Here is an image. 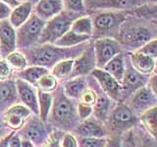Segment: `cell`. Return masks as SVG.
<instances>
[{
  "label": "cell",
  "instance_id": "obj_41",
  "mask_svg": "<svg viewBox=\"0 0 157 147\" xmlns=\"http://www.w3.org/2000/svg\"><path fill=\"white\" fill-rule=\"evenodd\" d=\"M13 77V70L5 59H0V81H7Z\"/></svg>",
  "mask_w": 157,
  "mask_h": 147
},
{
  "label": "cell",
  "instance_id": "obj_12",
  "mask_svg": "<svg viewBox=\"0 0 157 147\" xmlns=\"http://www.w3.org/2000/svg\"><path fill=\"white\" fill-rule=\"evenodd\" d=\"M90 76L96 81L97 85L105 94L114 102L122 101V86L116 78L113 77L103 69L95 68Z\"/></svg>",
  "mask_w": 157,
  "mask_h": 147
},
{
  "label": "cell",
  "instance_id": "obj_20",
  "mask_svg": "<svg viewBox=\"0 0 157 147\" xmlns=\"http://www.w3.org/2000/svg\"><path fill=\"white\" fill-rule=\"evenodd\" d=\"M64 10L63 0H39L33 12L44 21H48Z\"/></svg>",
  "mask_w": 157,
  "mask_h": 147
},
{
  "label": "cell",
  "instance_id": "obj_52",
  "mask_svg": "<svg viewBox=\"0 0 157 147\" xmlns=\"http://www.w3.org/2000/svg\"><path fill=\"white\" fill-rule=\"evenodd\" d=\"M153 73H157V58L154 60V72Z\"/></svg>",
  "mask_w": 157,
  "mask_h": 147
},
{
  "label": "cell",
  "instance_id": "obj_24",
  "mask_svg": "<svg viewBox=\"0 0 157 147\" xmlns=\"http://www.w3.org/2000/svg\"><path fill=\"white\" fill-rule=\"evenodd\" d=\"M126 57H127L126 52L119 53L115 57H113L102 68L108 74H110L113 77L116 78L120 83L123 80V77H124L125 71H126Z\"/></svg>",
  "mask_w": 157,
  "mask_h": 147
},
{
  "label": "cell",
  "instance_id": "obj_49",
  "mask_svg": "<svg viewBox=\"0 0 157 147\" xmlns=\"http://www.w3.org/2000/svg\"><path fill=\"white\" fill-rule=\"evenodd\" d=\"M1 1L3 2V3H5L6 5H8V6L10 7V8H12V9H14V8H16L18 5L20 4L17 0H1Z\"/></svg>",
  "mask_w": 157,
  "mask_h": 147
},
{
  "label": "cell",
  "instance_id": "obj_56",
  "mask_svg": "<svg viewBox=\"0 0 157 147\" xmlns=\"http://www.w3.org/2000/svg\"><path fill=\"white\" fill-rule=\"evenodd\" d=\"M0 59H1V55H0Z\"/></svg>",
  "mask_w": 157,
  "mask_h": 147
},
{
  "label": "cell",
  "instance_id": "obj_45",
  "mask_svg": "<svg viewBox=\"0 0 157 147\" xmlns=\"http://www.w3.org/2000/svg\"><path fill=\"white\" fill-rule=\"evenodd\" d=\"M104 147H122V139L119 135L107 137V142Z\"/></svg>",
  "mask_w": 157,
  "mask_h": 147
},
{
  "label": "cell",
  "instance_id": "obj_54",
  "mask_svg": "<svg viewBox=\"0 0 157 147\" xmlns=\"http://www.w3.org/2000/svg\"><path fill=\"white\" fill-rule=\"evenodd\" d=\"M17 1L19 3H24V2H29V1H31V0H17Z\"/></svg>",
  "mask_w": 157,
  "mask_h": 147
},
{
  "label": "cell",
  "instance_id": "obj_18",
  "mask_svg": "<svg viewBox=\"0 0 157 147\" xmlns=\"http://www.w3.org/2000/svg\"><path fill=\"white\" fill-rule=\"evenodd\" d=\"M74 130L82 137H107L108 134V130L103 125V122L93 116L81 121Z\"/></svg>",
  "mask_w": 157,
  "mask_h": 147
},
{
  "label": "cell",
  "instance_id": "obj_55",
  "mask_svg": "<svg viewBox=\"0 0 157 147\" xmlns=\"http://www.w3.org/2000/svg\"><path fill=\"white\" fill-rule=\"evenodd\" d=\"M150 22H151V21H150ZM152 23L154 24V26H155V28H156V31H157V22H152Z\"/></svg>",
  "mask_w": 157,
  "mask_h": 147
},
{
  "label": "cell",
  "instance_id": "obj_8",
  "mask_svg": "<svg viewBox=\"0 0 157 147\" xmlns=\"http://www.w3.org/2000/svg\"><path fill=\"white\" fill-rule=\"evenodd\" d=\"M93 48H94L96 67L102 69L113 57L119 53L125 52L120 42L116 38L103 37L92 39Z\"/></svg>",
  "mask_w": 157,
  "mask_h": 147
},
{
  "label": "cell",
  "instance_id": "obj_7",
  "mask_svg": "<svg viewBox=\"0 0 157 147\" xmlns=\"http://www.w3.org/2000/svg\"><path fill=\"white\" fill-rule=\"evenodd\" d=\"M50 132L47 130L46 123L39 119L37 115L33 114L20 130L19 135L22 139H28L36 147H41L46 141Z\"/></svg>",
  "mask_w": 157,
  "mask_h": 147
},
{
  "label": "cell",
  "instance_id": "obj_40",
  "mask_svg": "<svg viewBox=\"0 0 157 147\" xmlns=\"http://www.w3.org/2000/svg\"><path fill=\"white\" fill-rule=\"evenodd\" d=\"M77 113L78 116V119L81 121H83L92 116L93 114V108L90 105L83 104V103L78 102L77 104Z\"/></svg>",
  "mask_w": 157,
  "mask_h": 147
},
{
  "label": "cell",
  "instance_id": "obj_28",
  "mask_svg": "<svg viewBox=\"0 0 157 147\" xmlns=\"http://www.w3.org/2000/svg\"><path fill=\"white\" fill-rule=\"evenodd\" d=\"M37 98L39 109L38 117L44 123H47L53 104V94L50 92H43L37 89Z\"/></svg>",
  "mask_w": 157,
  "mask_h": 147
},
{
  "label": "cell",
  "instance_id": "obj_44",
  "mask_svg": "<svg viewBox=\"0 0 157 147\" xmlns=\"http://www.w3.org/2000/svg\"><path fill=\"white\" fill-rule=\"evenodd\" d=\"M147 85L150 88V90L154 94V96L157 98V73H153L148 77L147 81Z\"/></svg>",
  "mask_w": 157,
  "mask_h": 147
},
{
  "label": "cell",
  "instance_id": "obj_9",
  "mask_svg": "<svg viewBox=\"0 0 157 147\" xmlns=\"http://www.w3.org/2000/svg\"><path fill=\"white\" fill-rule=\"evenodd\" d=\"M117 104L113 106L109 113L107 120L109 125L115 130H125L132 126L139 120L131 108L124 101L116 102Z\"/></svg>",
  "mask_w": 157,
  "mask_h": 147
},
{
  "label": "cell",
  "instance_id": "obj_53",
  "mask_svg": "<svg viewBox=\"0 0 157 147\" xmlns=\"http://www.w3.org/2000/svg\"><path fill=\"white\" fill-rule=\"evenodd\" d=\"M38 1H39V0H31V2H32V4L33 5V6H34V5H36Z\"/></svg>",
  "mask_w": 157,
  "mask_h": 147
},
{
  "label": "cell",
  "instance_id": "obj_29",
  "mask_svg": "<svg viewBox=\"0 0 157 147\" xmlns=\"http://www.w3.org/2000/svg\"><path fill=\"white\" fill-rule=\"evenodd\" d=\"M90 39H92L90 36L76 33L70 29V31H68L64 36H62L53 44H55L56 46L59 47H72V46L78 45L81 43L86 42L88 40H90Z\"/></svg>",
  "mask_w": 157,
  "mask_h": 147
},
{
  "label": "cell",
  "instance_id": "obj_23",
  "mask_svg": "<svg viewBox=\"0 0 157 147\" xmlns=\"http://www.w3.org/2000/svg\"><path fill=\"white\" fill-rule=\"evenodd\" d=\"M98 88L96 90L97 97L96 101L94 103V105L92 106L93 108V114L92 116L95 117L96 119L100 120L101 122H104L107 120L109 113L112 110V102H114L112 99H110L104 92L102 91V89L99 87V85H97Z\"/></svg>",
  "mask_w": 157,
  "mask_h": 147
},
{
  "label": "cell",
  "instance_id": "obj_10",
  "mask_svg": "<svg viewBox=\"0 0 157 147\" xmlns=\"http://www.w3.org/2000/svg\"><path fill=\"white\" fill-rule=\"evenodd\" d=\"M146 3V0H85L86 13L100 10L132 12Z\"/></svg>",
  "mask_w": 157,
  "mask_h": 147
},
{
  "label": "cell",
  "instance_id": "obj_47",
  "mask_svg": "<svg viewBox=\"0 0 157 147\" xmlns=\"http://www.w3.org/2000/svg\"><path fill=\"white\" fill-rule=\"evenodd\" d=\"M7 130L8 129L6 127V126H5V124H4L3 117H2V115H0V138H2L3 136H5L6 134H9V132H7V134H6V130Z\"/></svg>",
  "mask_w": 157,
  "mask_h": 147
},
{
  "label": "cell",
  "instance_id": "obj_15",
  "mask_svg": "<svg viewBox=\"0 0 157 147\" xmlns=\"http://www.w3.org/2000/svg\"><path fill=\"white\" fill-rule=\"evenodd\" d=\"M32 115L33 113L28 107L21 103H17L2 114V117L7 129L9 130L16 131L22 129L25 123Z\"/></svg>",
  "mask_w": 157,
  "mask_h": 147
},
{
  "label": "cell",
  "instance_id": "obj_33",
  "mask_svg": "<svg viewBox=\"0 0 157 147\" xmlns=\"http://www.w3.org/2000/svg\"><path fill=\"white\" fill-rule=\"evenodd\" d=\"M4 59L8 62L10 67L12 68L13 72L22 71L28 67L27 59L21 51H17V50L14 51L12 53H10L9 55H7Z\"/></svg>",
  "mask_w": 157,
  "mask_h": 147
},
{
  "label": "cell",
  "instance_id": "obj_14",
  "mask_svg": "<svg viewBox=\"0 0 157 147\" xmlns=\"http://www.w3.org/2000/svg\"><path fill=\"white\" fill-rule=\"evenodd\" d=\"M127 101L128 106L137 117L146 110H148L149 108L157 105V98L154 96L147 85L136 90L128 98Z\"/></svg>",
  "mask_w": 157,
  "mask_h": 147
},
{
  "label": "cell",
  "instance_id": "obj_26",
  "mask_svg": "<svg viewBox=\"0 0 157 147\" xmlns=\"http://www.w3.org/2000/svg\"><path fill=\"white\" fill-rule=\"evenodd\" d=\"M48 73H50V71L46 68L38 66H29L22 71L13 74V76L16 77V78H21V80L36 86L39 78Z\"/></svg>",
  "mask_w": 157,
  "mask_h": 147
},
{
  "label": "cell",
  "instance_id": "obj_42",
  "mask_svg": "<svg viewBox=\"0 0 157 147\" xmlns=\"http://www.w3.org/2000/svg\"><path fill=\"white\" fill-rule=\"evenodd\" d=\"M61 147H78L77 137L70 132H64L61 141Z\"/></svg>",
  "mask_w": 157,
  "mask_h": 147
},
{
  "label": "cell",
  "instance_id": "obj_36",
  "mask_svg": "<svg viewBox=\"0 0 157 147\" xmlns=\"http://www.w3.org/2000/svg\"><path fill=\"white\" fill-rule=\"evenodd\" d=\"M64 9L80 15H86L85 0H63Z\"/></svg>",
  "mask_w": 157,
  "mask_h": 147
},
{
  "label": "cell",
  "instance_id": "obj_4",
  "mask_svg": "<svg viewBox=\"0 0 157 147\" xmlns=\"http://www.w3.org/2000/svg\"><path fill=\"white\" fill-rule=\"evenodd\" d=\"M131 12L126 11H113V10H100L90 13V16L92 20L93 33L92 39L111 37L116 38L119 33L122 24Z\"/></svg>",
  "mask_w": 157,
  "mask_h": 147
},
{
  "label": "cell",
  "instance_id": "obj_35",
  "mask_svg": "<svg viewBox=\"0 0 157 147\" xmlns=\"http://www.w3.org/2000/svg\"><path fill=\"white\" fill-rule=\"evenodd\" d=\"M78 147H104L107 137H82L78 136Z\"/></svg>",
  "mask_w": 157,
  "mask_h": 147
},
{
  "label": "cell",
  "instance_id": "obj_1",
  "mask_svg": "<svg viewBox=\"0 0 157 147\" xmlns=\"http://www.w3.org/2000/svg\"><path fill=\"white\" fill-rule=\"evenodd\" d=\"M90 40L72 47H59L51 43L36 44L19 51H21L26 57L28 66H38L49 70L62 60L76 59L85 50Z\"/></svg>",
  "mask_w": 157,
  "mask_h": 147
},
{
  "label": "cell",
  "instance_id": "obj_16",
  "mask_svg": "<svg viewBox=\"0 0 157 147\" xmlns=\"http://www.w3.org/2000/svg\"><path fill=\"white\" fill-rule=\"evenodd\" d=\"M15 82H16L20 102H22L23 105L28 107L33 114L38 116L39 109L36 86L21 80V78H15Z\"/></svg>",
  "mask_w": 157,
  "mask_h": 147
},
{
  "label": "cell",
  "instance_id": "obj_6",
  "mask_svg": "<svg viewBox=\"0 0 157 147\" xmlns=\"http://www.w3.org/2000/svg\"><path fill=\"white\" fill-rule=\"evenodd\" d=\"M45 23L46 21L40 19L33 12L27 21L21 27L16 28L17 49L23 50L36 45Z\"/></svg>",
  "mask_w": 157,
  "mask_h": 147
},
{
  "label": "cell",
  "instance_id": "obj_21",
  "mask_svg": "<svg viewBox=\"0 0 157 147\" xmlns=\"http://www.w3.org/2000/svg\"><path fill=\"white\" fill-rule=\"evenodd\" d=\"M129 60L136 70L141 75L150 76L154 72V59L140 51L128 53Z\"/></svg>",
  "mask_w": 157,
  "mask_h": 147
},
{
  "label": "cell",
  "instance_id": "obj_22",
  "mask_svg": "<svg viewBox=\"0 0 157 147\" xmlns=\"http://www.w3.org/2000/svg\"><path fill=\"white\" fill-rule=\"evenodd\" d=\"M62 87L64 93L74 100H78L83 90L88 87L87 77H77L73 78H67L62 81Z\"/></svg>",
  "mask_w": 157,
  "mask_h": 147
},
{
  "label": "cell",
  "instance_id": "obj_19",
  "mask_svg": "<svg viewBox=\"0 0 157 147\" xmlns=\"http://www.w3.org/2000/svg\"><path fill=\"white\" fill-rule=\"evenodd\" d=\"M17 103H20V98L15 80L0 81V115Z\"/></svg>",
  "mask_w": 157,
  "mask_h": 147
},
{
  "label": "cell",
  "instance_id": "obj_34",
  "mask_svg": "<svg viewBox=\"0 0 157 147\" xmlns=\"http://www.w3.org/2000/svg\"><path fill=\"white\" fill-rule=\"evenodd\" d=\"M38 90L52 93L58 87V80L50 73L42 76L36 85Z\"/></svg>",
  "mask_w": 157,
  "mask_h": 147
},
{
  "label": "cell",
  "instance_id": "obj_27",
  "mask_svg": "<svg viewBox=\"0 0 157 147\" xmlns=\"http://www.w3.org/2000/svg\"><path fill=\"white\" fill-rule=\"evenodd\" d=\"M139 120L149 135L157 139V105L140 114Z\"/></svg>",
  "mask_w": 157,
  "mask_h": 147
},
{
  "label": "cell",
  "instance_id": "obj_48",
  "mask_svg": "<svg viewBox=\"0 0 157 147\" xmlns=\"http://www.w3.org/2000/svg\"><path fill=\"white\" fill-rule=\"evenodd\" d=\"M12 134L13 131H10L8 134L3 136L2 138H0V147H9V138Z\"/></svg>",
  "mask_w": 157,
  "mask_h": 147
},
{
  "label": "cell",
  "instance_id": "obj_37",
  "mask_svg": "<svg viewBox=\"0 0 157 147\" xmlns=\"http://www.w3.org/2000/svg\"><path fill=\"white\" fill-rule=\"evenodd\" d=\"M64 132L60 130H56L50 132L46 141L41 147H61V141Z\"/></svg>",
  "mask_w": 157,
  "mask_h": 147
},
{
  "label": "cell",
  "instance_id": "obj_30",
  "mask_svg": "<svg viewBox=\"0 0 157 147\" xmlns=\"http://www.w3.org/2000/svg\"><path fill=\"white\" fill-rule=\"evenodd\" d=\"M70 29L76 33L83 34V36H88L92 37L93 24H92L91 17L90 15H83V16L78 17L73 22Z\"/></svg>",
  "mask_w": 157,
  "mask_h": 147
},
{
  "label": "cell",
  "instance_id": "obj_25",
  "mask_svg": "<svg viewBox=\"0 0 157 147\" xmlns=\"http://www.w3.org/2000/svg\"><path fill=\"white\" fill-rule=\"evenodd\" d=\"M33 10V5L31 1L20 3L16 8H14L9 17V22L12 27L16 29L27 21L32 15Z\"/></svg>",
  "mask_w": 157,
  "mask_h": 147
},
{
  "label": "cell",
  "instance_id": "obj_38",
  "mask_svg": "<svg viewBox=\"0 0 157 147\" xmlns=\"http://www.w3.org/2000/svg\"><path fill=\"white\" fill-rule=\"evenodd\" d=\"M96 97H97V93L94 88L87 87L86 89L83 90V92L81 94L78 101L81 103H83V104L93 106L96 101Z\"/></svg>",
  "mask_w": 157,
  "mask_h": 147
},
{
  "label": "cell",
  "instance_id": "obj_2",
  "mask_svg": "<svg viewBox=\"0 0 157 147\" xmlns=\"http://www.w3.org/2000/svg\"><path fill=\"white\" fill-rule=\"evenodd\" d=\"M157 37L154 24L135 16L132 12L122 24L117 40L120 42L126 53L139 50L146 42Z\"/></svg>",
  "mask_w": 157,
  "mask_h": 147
},
{
  "label": "cell",
  "instance_id": "obj_43",
  "mask_svg": "<svg viewBox=\"0 0 157 147\" xmlns=\"http://www.w3.org/2000/svg\"><path fill=\"white\" fill-rule=\"evenodd\" d=\"M12 10H13L12 8H10L8 5L3 3L1 0H0V21L9 19Z\"/></svg>",
  "mask_w": 157,
  "mask_h": 147
},
{
  "label": "cell",
  "instance_id": "obj_11",
  "mask_svg": "<svg viewBox=\"0 0 157 147\" xmlns=\"http://www.w3.org/2000/svg\"><path fill=\"white\" fill-rule=\"evenodd\" d=\"M149 76L141 75L136 69L132 66L129 60V56L126 57V71L123 80L121 81L122 86V101H125L129 98L132 93L139 88L147 85Z\"/></svg>",
  "mask_w": 157,
  "mask_h": 147
},
{
  "label": "cell",
  "instance_id": "obj_50",
  "mask_svg": "<svg viewBox=\"0 0 157 147\" xmlns=\"http://www.w3.org/2000/svg\"><path fill=\"white\" fill-rule=\"evenodd\" d=\"M22 147H36L28 139H22Z\"/></svg>",
  "mask_w": 157,
  "mask_h": 147
},
{
  "label": "cell",
  "instance_id": "obj_5",
  "mask_svg": "<svg viewBox=\"0 0 157 147\" xmlns=\"http://www.w3.org/2000/svg\"><path fill=\"white\" fill-rule=\"evenodd\" d=\"M81 16L82 15L73 13L64 9L58 15L46 21L37 44H53L68 31H70L73 22Z\"/></svg>",
  "mask_w": 157,
  "mask_h": 147
},
{
  "label": "cell",
  "instance_id": "obj_13",
  "mask_svg": "<svg viewBox=\"0 0 157 147\" xmlns=\"http://www.w3.org/2000/svg\"><path fill=\"white\" fill-rule=\"evenodd\" d=\"M95 68H97L96 58L91 39L81 55H78L76 59H74L73 70L68 78H73L77 77H87L90 75L91 72Z\"/></svg>",
  "mask_w": 157,
  "mask_h": 147
},
{
  "label": "cell",
  "instance_id": "obj_39",
  "mask_svg": "<svg viewBox=\"0 0 157 147\" xmlns=\"http://www.w3.org/2000/svg\"><path fill=\"white\" fill-rule=\"evenodd\" d=\"M141 53L145 54V55L153 58L154 60L157 58V37L152 38L151 40L146 42L142 47H140L139 50Z\"/></svg>",
  "mask_w": 157,
  "mask_h": 147
},
{
  "label": "cell",
  "instance_id": "obj_51",
  "mask_svg": "<svg viewBox=\"0 0 157 147\" xmlns=\"http://www.w3.org/2000/svg\"><path fill=\"white\" fill-rule=\"evenodd\" d=\"M146 3H149V4H157V0H146Z\"/></svg>",
  "mask_w": 157,
  "mask_h": 147
},
{
  "label": "cell",
  "instance_id": "obj_46",
  "mask_svg": "<svg viewBox=\"0 0 157 147\" xmlns=\"http://www.w3.org/2000/svg\"><path fill=\"white\" fill-rule=\"evenodd\" d=\"M9 147H22V138L17 132L13 131V134L10 136Z\"/></svg>",
  "mask_w": 157,
  "mask_h": 147
},
{
  "label": "cell",
  "instance_id": "obj_32",
  "mask_svg": "<svg viewBox=\"0 0 157 147\" xmlns=\"http://www.w3.org/2000/svg\"><path fill=\"white\" fill-rule=\"evenodd\" d=\"M132 13L135 16L151 22H157V4L145 3L135 9Z\"/></svg>",
  "mask_w": 157,
  "mask_h": 147
},
{
  "label": "cell",
  "instance_id": "obj_17",
  "mask_svg": "<svg viewBox=\"0 0 157 147\" xmlns=\"http://www.w3.org/2000/svg\"><path fill=\"white\" fill-rule=\"evenodd\" d=\"M16 50V29L12 27L8 19L0 21V55H1V59H4L10 53Z\"/></svg>",
  "mask_w": 157,
  "mask_h": 147
},
{
  "label": "cell",
  "instance_id": "obj_31",
  "mask_svg": "<svg viewBox=\"0 0 157 147\" xmlns=\"http://www.w3.org/2000/svg\"><path fill=\"white\" fill-rule=\"evenodd\" d=\"M74 66V59L62 60L55 64L50 71V74L55 77L57 80H67L70 77Z\"/></svg>",
  "mask_w": 157,
  "mask_h": 147
},
{
  "label": "cell",
  "instance_id": "obj_3",
  "mask_svg": "<svg viewBox=\"0 0 157 147\" xmlns=\"http://www.w3.org/2000/svg\"><path fill=\"white\" fill-rule=\"evenodd\" d=\"M53 92V104L48 121L50 120L51 125L58 127V130H75L81 122L77 113L78 103L68 97L60 85Z\"/></svg>",
  "mask_w": 157,
  "mask_h": 147
}]
</instances>
